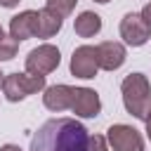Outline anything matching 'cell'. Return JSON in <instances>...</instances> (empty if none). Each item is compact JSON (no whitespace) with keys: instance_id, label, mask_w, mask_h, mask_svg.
<instances>
[{"instance_id":"cell-20","label":"cell","mask_w":151,"mask_h":151,"mask_svg":"<svg viewBox=\"0 0 151 151\" xmlns=\"http://www.w3.org/2000/svg\"><path fill=\"white\" fill-rule=\"evenodd\" d=\"M0 5H2V7H17L19 0H0Z\"/></svg>"},{"instance_id":"cell-14","label":"cell","mask_w":151,"mask_h":151,"mask_svg":"<svg viewBox=\"0 0 151 151\" xmlns=\"http://www.w3.org/2000/svg\"><path fill=\"white\" fill-rule=\"evenodd\" d=\"M17 47H19V42L9 35H2L0 38V61H9V59H14L17 57Z\"/></svg>"},{"instance_id":"cell-4","label":"cell","mask_w":151,"mask_h":151,"mask_svg":"<svg viewBox=\"0 0 151 151\" xmlns=\"http://www.w3.org/2000/svg\"><path fill=\"white\" fill-rule=\"evenodd\" d=\"M61 61V54L54 45L45 42V45H38L35 50L28 52L26 57V73H33V76H47L52 73Z\"/></svg>"},{"instance_id":"cell-19","label":"cell","mask_w":151,"mask_h":151,"mask_svg":"<svg viewBox=\"0 0 151 151\" xmlns=\"http://www.w3.org/2000/svg\"><path fill=\"white\" fill-rule=\"evenodd\" d=\"M0 151H21L17 144H5V146H0Z\"/></svg>"},{"instance_id":"cell-21","label":"cell","mask_w":151,"mask_h":151,"mask_svg":"<svg viewBox=\"0 0 151 151\" xmlns=\"http://www.w3.org/2000/svg\"><path fill=\"white\" fill-rule=\"evenodd\" d=\"M2 80H5V73L0 71V87H2Z\"/></svg>"},{"instance_id":"cell-13","label":"cell","mask_w":151,"mask_h":151,"mask_svg":"<svg viewBox=\"0 0 151 151\" xmlns=\"http://www.w3.org/2000/svg\"><path fill=\"white\" fill-rule=\"evenodd\" d=\"M73 28H76V33L80 38H92V35H97L101 31V17L94 14V12H90V9H85V12H80L76 17Z\"/></svg>"},{"instance_id":"cell-15","label":"cell","mask_w":151,"mask_h":151,"mask_svg":"<svg viewBox=\"0 0 151 151\" xmlns=\"http://www.w3.org/2000/svg\"><path fill=\"white\" fill-rule=\"evenodd\" d=\"M76 2H78V0H47V5H45V7H47V9H52L54 14H59V17L64 19V17H68V14L73 12Z\"/></svg>"},{"instance_id":"cell-5","label":"cell","mask_w":151,"mask_h":151,"mask_svg":"<svg viewBox=\"0 0 151 151\" xmlns=\"http://www.w3.org/2000/svg\"><path fill=\"white\" fill-rule=\"evenodd\" d=\"M106 144L113 151H144V139L142 134L125 123H116L106 130Z\"/></svg>"},{"instance_id":"cell-22","label":"cell","mask_w":151,"mask_h":151,"mask_svg":"<svg viewBox=\"0 0 151 151\" xmlns=\"http://www.w3.org/2000/svg\"><path fill=\"white\" fill-rule=\"evenodd\" d=\"M94 2H101V5H106V2H111V0H94Z\"/></svg>"},{"instance_id":"cell-12","label":"cell","mask_w":151,"mask_h":151,"mask_svg":"<svg viewBox=\"0 0 151 151\" xmlns=\"http://www.w3.org/2000/svg\"><path fill=\"white\" fill-rule=\"evenodd\" d=\"M61 24H64V19H61L59 14H54L52 9L42 7V9H38L35 35H38V38H52V35H57V33H59Z\"/></svg>"},{"instance_id":"cell-7","label":"cell","mask_w":151,"mask_h":151,"mask_svg":"<svg viewBox=\"0 0 151 151\" xmlns=\"http://www.w3.org/2000/svg\"><path fill=\"white\" fill-rule=\"evenodd\" d=\"M97 71H99V66H97V52H94V47L92 45L76 47L73 54H71V73L76 78H85L87 80V78H94Z\"/></svg>"},{"instance_id":"cell-2","label":"cell","mask_w":151,"mask_h":151,"mask_svg":"<svg viewBox=\"0 0 151 151\" xmlns=\"http://www.w3.org/2000/svg\"><path fill=\"white\" fill-rule=\"evenodd\" d=\"M120 92H123V104L125 111L139 120H144L151 111V85L149 78L144 73H130L123 83H120Z\"/></svg>"},{"instance_id":"cell-16","label":"cell","mask_w":151,"mask_h":151,"mask_svg":"<svg viewBox=\"0 0 151 151\" xmlns=\"http://www.w3.org/2000/svg\"><path fill=\"white\" fill-rule=\"evenodd\" d=\"M90 151H109L106 137H101V134H94V137H90Z\"/></svg>"},{"instance_id":"cell-3","label":"cell","mask_w":151,"mask_h":151,"mask_svg":"<svg viewBox=\"0 0 151 151\" xmlns=\"http://www.w3.org/2000/svg\"><path fill=\"white\" fill-rule=\"evenodd\" d=\"M45 90V76L33 73H7L2 80V94L7 101H21L35 92Z\"/></svg>"},{"instance_id":"cell-6","label":"cell","mask_w":151,"mask_h":151,"mask_svg":"<svg viewBox=\"0 0 151 151\" xmlns=\"http://www.w3.org/2000/svg\"><path fill=\"white\" fill-rule=\"evenodd\" d=\"M120 38L130 45V47H142L149 38H151V28L144 24V19L137 12H127L120 19Z\"/></svg>"},{"instance_id":"cell-23","label":"cell","mask_w":151,"mask_h":151,"mask_svg":"<svg viewBox=\"0 0 151 151\" xmlns=\"http://www.w3.org/2000/svg\"><path fill=\"white\" fill-rule=\"evenodd\" d=\"M2 35H5V33H2V26H0V38H2Z\"/></svg>"},{"instance_id":"cell-11","label":"cell","mask_w":151,"mask_h":151,"mask_svg":"<svg viewBox=\"0 0 151 151\" xmlns=\"http://www.w3.org/2000/svg\"><path fill=\"white\" fill-rule=\"evenodd\" d=\"M35 24H38V12L35 9H24L19 12L17 17L9 19V35L21 42V40H28L35 35Z\"/></svg>"},{"instance_id":"cell-8","label":"cell","mask_w":151,"mask_h":151,"mask_svg":"<svg viewBox=\"0 0 151 151\" xmlns=\"http://www.w3.org/2000/svg\"><path fill=\"white\" fill-rule=\"evenodd\" d=\"M97 52V66L104 71H116L125 64V47L116 40H104L94 47Z\"/></svg>"},{"instance_id":"cell-18","label":"cell","mask_w":151,"mask_h":151,"mask_svg":"<svg viewBox=\"0 0 151 151\" xmlns=\"http://www.w3.org/2000/svg\"><path fill=\"white\" fill-rule=\"evenodd\" d=\"M144 123H146V137L151 139V111H149V116L144 118Z\"/></svg>"},{"instance_id":"cell-9","label":"cell","mask_w":151,"mask_h":151,"mask_svg":"<svg viewBox=\"0 0 151 151\" xmlns=\"http://www.w3.org/2000/svg\"><path fill=\"white\" fill-rule=\"evenodd\" d=\"M71 111L76 116H80V118H94L101 111V99L92 87H76Z\"/></svg>"},{"instance_id":"cell-1","label":"cell","mask_w":151,"mask_h":151,"mask_svg":"<svg viewBox=\"0 0 151 151\" xmlns=\"http://www.w3.org/2000/svg\"><path fill=\"white\" fill-rule=\"evenodd\" d=\"M31 151H90V132L76 118H52L33 132Z\"/></svg>"},{"instance_id":"cell-17","label":"cell","mask_w":151,"mask_h":151,"mask_svg":"<svg viewBox=\"0 0 151 151\" xmlns=\"http://www.w3.org/2000/svg\"><path fill=\"white\" fill-rule=\"evenodd\" d=\"M139 17L144 19V24L151 28V2H146L144 7H142V12H139Z\"/></svg>"},{"instance_id":"cell-10","label":"cell","mask_w":151,"mask_h":151,"mask_svg":"<svg viewBox=\"0 0 151 151\" xmlns=\"http://www.w3.org/2000/svg\"><path fill=\"white\" fill-rule=\"evenodd\" d=\"M73 94H76V87H71V85H50V87H45L42 104H45L50 111L59 113V111L71 109Z\"/></svg>"}]
</instances>
